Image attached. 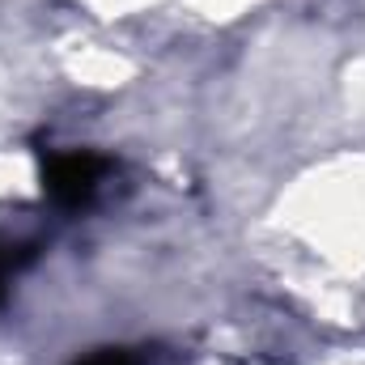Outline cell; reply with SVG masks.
<instances>
[{"mask_svg": "<svg viewBox=\"0 0 365 365\" xmlns=\"http://www.w3.org/2000/svg\"><path fill=\"white\" fill-rule=\"evenodd\" d=\"M102 175H106V158H98V153H86V149L43 153V191L64 208L90 204Z\"/></svg>", "mask_w": 365, "mask_h": 365, "instance_id": "6da1fadb", "label": "cell"}, {"mask_svg": "<svg viewBox=\"0 0 365 365\" xmlns=\"http://www.w3.org/2000/svg\"><path fill=\"white\" fill-rule=\"evenodd\" d=\"M77 365H140V361L132 353H123V349H102V353H93V357H86Z\"/></svg>", "mask_w": 365, "mask_h": 365, "instance_id": "7a4b0ae2", "label": "cell"}, {"mask_svg": "<svg viewBox=\"0 0 365 365\" xmlns=\"http://www.w3.org/2000/svg\"><path fill=\"white\" fill-rule=\"evenodd\" d=\"M9 255H4V247H0V306H4V293H9Z\"/></svg>", "mask_w": 365, "mask_h": 365, "instance_id": "3957f363", "label": "cell"}]
</instances>
